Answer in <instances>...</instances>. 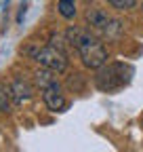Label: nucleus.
<instances>
[{
	"mask_svg": "<svg viewBox=\"0 0 143 152\" xmlns=\"http://www.w3.org/2000/svg\"><path fill=\"white\" fill-rule=\"evenodd\" d=\"M67 36V42L74 47L78 53H80V59L86 68L91 70H99L101 66H105L107 61V51L103 47V42L99 38H95L88 30H82V28H69L65 32Z\"/></svg>",
	"mask_w": 143,
	"mask_h": 152,
	"instance_id": "nucleus-1",
	"label": "nucleus"
},
{
	"mask_svg": "<svg viewBox=\"0 0 143 152\" xmlns=\"http://www.w3.org/2000/svg\"><path fill=\"white\" fill-rule=\"evenodd\" d=\"M86 21H88V26H91L95 32H99L103 36H116L122 30V23L118 21V19H114L112 15H107L101 9H91L86 13Z\"/></svg>",
	"mask_w": 143,
	"mask_h": 152,
	"instance_id": "nucleus-2",
	"label": "nucleus"
},
{
	"mask_svg": "<svg viewBox=\"0 0 143 152\" xmlns=\"http://www.w3.org/2000/svg\"><path fill=\"white\" fill-rule=\"evenodd\" d=\"M36 61H38L42 68L46 70H53V72H63L67 68V57L63 51L55 49V47H42L40 51H36Z\"/></svg>",
	"mask_w": 143,
	"mask_h": 152,
	"instance_id": "nucleus-3",
	"label": "nucleus"
},
{
	"mask_svg": "<svg viewBox=\"0 0 143 152\" xmlns=\"http://www.w3.org/2000/svg\"><path fill=\"white\" fill-rule=\"evenodd\" d=\"M124 66L122 64H114V66H110L107 70H103V72H99V76H97V85H99V89H103V91H114V89H118V87H122L124 83L129 80V76H118V72L122 70Z\"/></svg>",
	"mask_w": 143,
	"mask_h": 152,
	"instance_id": "nucleus-4",
	"label": "nucleus"
},
{
	"mask_svg": "<svg viewBox=\"0 0 143 152\" xmlns=\"http://www.w3.org/2000/svg\"><path fill=\"white\" fill-rule=\"evenodd\" d=\"M42 99H44V104L48 106V110H53V112H63L65 106H67L65 97L61 95V89H59L57 80L42 89Z\"/></svg>",
	"mask_w": 143,
	"mask_h": 152,
	"instance_id": "nucleus-5",
	"label": "nucleus"
},
{
	"mask_svg": "<svg viewBox=\"0 0 143 152\" xmlns=\"http://www.w3.org/2000/svg\"><path fill=\"white\" fill-rule=\"evenodd\" d=\"M9 95L13 97V102L17 104V106H21V104H25V102H30L32 99V95H34V91H32V87L25 83V80H13L11 83V87H9Z\"/></svg>",
	"mask_w": 143,
	"mask_h": 152,
	"instance_id": "nucleus-6",
	"label": "nucleus"
},
{
	"mask_svg": "<svg viewBox=\"0 0 143 152\" xmlns=\"http://www.w3.org/2000/svg\"><path fill=\"white\" fill-rule=\"evenodd\" d=\"M57 9H59V13L65 19H72V17L76 15V2H74V0H59Z\"/></svg>",
	"mask_w": 143,
	"mask_h": 152,
	"instance_id": "nucleus-7",
	"label": "nucleus"
},
{
	"mask_svg": "<svg viewBox=\"0 0 143 152\" xmlns=\"http://www.w3.org/2000/svg\"><path fill=\"white\" fill-rule=\"evenodd\" d=\"M9 97H11V95H9V91L0 87V112H9V108H11Z\"/></svg>",
	"mask_w": 143,
	"mask_h": 152,
	"instance_id": "nucleus-8",
	"label": "nucleus"
},
{
	"mask_svg": "<svg viewBox=\"0 0 143 152\" xmlns=\"http://www.w3.org/2000/svg\"><path fill=\"white\" fill-rule=\"evenodd\" d=\"M107 2L112 7H116V9H133L137 0H107Z\"/></svg>",
	"mask_w": 143,
	"mask_h": 152,
	"instance_id": "nucleus-9",
	"label": "nucleus"
},
{
	"mask_svg": "<svg viewBox=\"0 0 143 152\" xmlns=\"http://www.w3.org/2000/svg\"><path fill=\"white\" fill-rule=\"evenodd\" d=\"M25 13H27V4H23L19 9V15H17V23H23V19H25Z\"/></svg>",
	"mask_w": 143,
	"mask_h": 152,
	"instance_id": "nucleus-10",
	"label": "nucleus"
}]
</instances>
